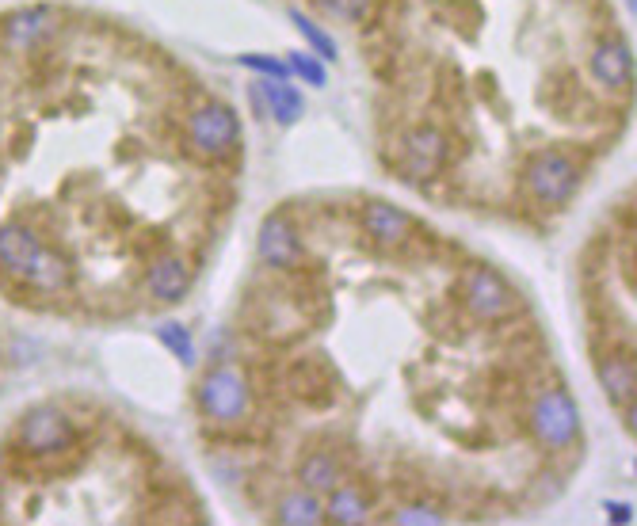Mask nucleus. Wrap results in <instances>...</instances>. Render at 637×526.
I'll use <instances>...</instances> for the list:
<instances>
[{
    "label": "nucleus",
    "instance_id": "obj_1",
    "mask_svg": "<svg viewBox=\"0 0 637 526\" xmlns=\"http://www.w3.org/2000/svg\"><path fill=\"white\" fill-rule=\"evenodd\" d=\"M84 439L81 420L62 405H35L20 416V424L12 427L4 454L23 458V462H46V458H62Z\"/></svg>",
    "mask_w": 637,
    "mask_h": 526
},
{
    "label": "nucleus",
    "instance_id": "obj_2",
    "mask_svg": "<svg viewBox=\"0 0 637 526\" xmlns=\"http://www.w3.org/2000/svg\"><path fill=\"white\" fill-rule=\"evenodd\" d=\"M588 164L565 145H542L523 164V195L542 210H561L576 199Z\"/></svg>",
    "mask_w": 637,
    "mask_h": 526
},
{
    "label": "nucleus",
    "instance_id": "obj_3",
    "mask_svg": "<svg viewBox=\"0 0 637 526\" xmlns=\"http://www.w3.org/2000/svg\"><path fill=\"white\" fill-rule=\"evenodd\" d=\"M195 405L214 427H241L252 416V382L241 366H210L195 389Z\"/></svg>",
    "mask_w": 637,
    "mask_h": 526
},
{
    "label": "nucleus",
    "instance_id": "obj_4",
    "mask_svg": "<svg viewBox=\"0 0 637 526\" xmlns=\"http://www.w3.org/2000/svg\"><path fill=\"white\" fill-rule=\"evenodd\" d=\"M458 294H462V309L481 324H504L523 313V298L515 294V286L489 263H466L458 279Z\"/></svg>",
    "mask_w": 637,
    "mask_h": 526
},
{
    "label": "nucleus",
    "instance_id": "obj_5",
    "mask_svg": "<svg viewBox=\"0 0 637 526\" xmlns=\"http://www.w3.org/2000/svg\"><path fill=\"white\" fill-rule=\"evenodd\" d=\"M527 427L542 450H554V454L569 450L580 439V412H576L569 389H561V385L538 389L527 401Z\"/></svg>",
    "mask_w": 637,
    "mask_h": 526
},
{
    "label": "nucleus",
    "instance_id": "obj_6",
    "mask_svg": "<svg viewBox=\"0 0 637 526\" xmlns=\"http://www.w3.org/2000/svg\"><path fill=\"white\" fill-rule=\"evenodd\" d=\"M237 142H241V119L229 103L206 100L195 103L184 115V145L195 157L218 161V157L233 153Z\"/></svg>",
    "mask_w": 637,
    "mask_h": 526
},
{
    "label": "nucleus",
    "instance_id": "obj_7",
    "mask_svg": "<svg viewBox=\"0 0 637 526\" xmlns=\"http://www.w3.org/2000/svg\"><path fill=\"white\" fill-rule=\"evenodd\" d=\"M451 161V138L443 126L435 122H416L412 130L401 134L397 145V168L409 183H428L435 180Z\"/></svg>",
    "mask_w": 637,
    "mask_h": 526
},
{
    "label": "nucleus",
    "instance_id": "obj_8",
    "mask_svg": "<svg viewBox=\"0 0 637 526\" xmlns=\"http://www.w3.org/2000/svg\"><path fill=\"white\" fill-rule=\"evenodd\" d=\"M65 16L58 8H20L0 20V50L4 54H35L62 35Z\"/></svg>",
    "mask_w": 637,
    "mask_h": 526
},
{
    "label": "nucleus",
    "instance_id": "obj_9",
    "mask_svg": "<svg viewBox=\"0 0 637 526\" xmlns=\"http://www.w3.org/2000/svg\"><path fill=\"white\" fill-rule=\"evenodd\" d=\"M359 229L367 233V241L378 252H405L412 237L420 233V222L386 199H363L359 203Z\"/></svg>",
    "mask_w": 637,
    "mask_h": 526
},
{
    "label": "nucleus",
    "instance_id": "obj_10",
    "mask_svg": "<svg viewBox=\"0 0 637 526\" xmlns=\"http://www.w3.org/2000/svg\"><path fill=\"white\" fill-rule=\"evenodd\" d=\"M256 248H260V260L268 263L271 271H298L306 263V241H302V229H298L290 210H275L264 218Z\"/></svg>",
    "mask_w": 637,
    "mask_h": 526
},
{
    "label": "nucleus",
    "instance_id": "obj_11",
    "mask_svg": "<svg viewBox=\"0 0 637 526\" xmlns=\"http://www.w3.org/2000/svg\"><path fill=\"white\" fill-rule=\"evenodd\" d=\"M142 290L153 305L184 302L187 290H191V267H187L184 256H176L172 248H161V252H153V256L142 263Z\"/></svg>",
    "mask_w": 637,
    "mask_h": 526
},
{
    "label": "nucleus",
    "instance_id": "obj_12",
    "mask_svg": "<svg viewBox=\"0 0 637 526\" xmlns=\"http://www.w3.org/2000/svg\"><path fill=\"white\" fill-rule=\"evenodd\" d=\"M596 378L607 393V401L622 412V420L634 435V351L607 347L603 359H596Z\"/></svg>",
    "mask_w": 637,
    "mask_h": 526
},
{
    "label": "nucleus",
    "instance_id": "obj_13",
    "mask_svg": "<svg viewBox=\"0 0 637 526\" xmlns=\"http://www.w3.org/2000/svg\"><path fill=\"white\" fill-rule=\"evenodd\" d=\"M588 69H592V77H596L603 88H611V92H626V88L634 84V54H630V46L618 39V35L599 39V46H592Z\"/></svg>",
    "mask_w": 637,
    "mask_h": 526
},
{
    "label": "nucleus",
    "instance_id": "obj_14",
    "mask_svg": "<svg viewBox=\"0 0 637 526\" xmlns=\"http://www.w3.org/2000/svg\"><path fill=\"white\" fill-rule=\"evenodd\" d=\"M344 481V462L332 446H309L306 454L298 458V485L317 492V496H329L332 488Z\"/></svg>",
    "mask_w": 637,
    "mask_h": 526
},
{
    "label": "nucleus",
    "instance_id": "obj_15",
    "mask_svg": "<svg viewBox=\"0 0 637 526\" xmlns=\"http://www.w3.org/2000/svg\"><path fill=\"white\" fill-rule=\"evenodd\" d=\"M370 519H374V511H370V496L363 485L340 481V485L329 492V500H325V523L355 526V523H370Z\"/></svg>",
    "mask_w": 637,
    "mask_h": 526
},
{
    "label": "nucleus",
    "instance_id": "obj_16",
    "mask_svg": "<svg viewBox=\"0 0 637 526\" xmlns=\"http://www.w3.org/2000/svg\"><path fill=\"white\" fill-rule=\"evenodd\" d=\"M275 523L283 526H321L325 523V500L309 488H294L275 500Z\"/></svg>",
    "mask_w": 637,
    "mask_h": 526
},
{
    "label": "nucleus",
    "instance_id": "obj_17",
    "mask_svg": "<svg viewBox=\"0 0 637 526\" xmlns=\"http://www.w3.org/2000/svg\"><path fill=\"white\" fill-rule=\"evenodd\" d=\"M256 92H260V100L268 103V111H271V119L279 122V126H294V122L302 119V111H306V100L290 88L287 81H260V84H252Z\"/></svg>",
    "mask_w": 637,
    "mask_h": 526
},
{
    "label": "nucleus",
    "instance_id": "obj_18",
    "mask_svg": "<svg viewBox=\"0 0 637 526\" xmlns=\"http://www.w3.org/2000/svg\"><path fill=\"white\" fill-rule=\"evenodd\" d=\"M386 523H447V507H432L428 500H397L393 511L382 515Z\"/></svg>",
    "mask_w": 637,
    "mask_h": 526
},
{
    "label": "nucleus",
    "instance_id": "obj_19",
    "mask_svg": "<svg viewBox=\"0 0 637 526\" xmlns=\"http://www.w3.org/2000/svg\"><path fill=\"white\" fill-rule=\"evenodd\" d=\"M157 336H161V344L172 347V355L180 359L184 366H195V340H191V332H187L180 321H165L157 328Z\"/></svg>",
    "mask_w": 637,
    "mask_h": 526
},
{
    "label": "nucleus",
    "instance_id": "obj_20",
    "mask_svg": "<svg viewBox=\"0 0 637 526\" xmlns=\"http://www.w3.org/2000/svg\"><path fill=\"white\" fill-rule=\"evenodd\" d=\"M290 23H294V27L302 31V39H306L309 46L317 50V54H325V58H329V61H336V42H332L329 35H325V31L317 27V23L309 20L306 12H290Z\"/></svg>",
    "mask_w": 637,
    "mask_h": 526
},
{
    "label": "nucleus",
    "instance_id": "obj_21",
    "mask_svg": "<svg viewBox=\"0 0 637 526\" xmlns=\"http://www.w3.org/2000/svg\"><path fill=\"white\" fill-rule=\"evenodd\" d=\"M287 65H290V77H302V81L313 84V88H325V81H329L325 65L317 58H309V54H302V50H294L287 58Z\"/></svg>",
    "mask_w": 637,
    "mask_h": 526
},
{
    "label": "nucleus",
    "instance_id": "obj_22",
    "mask_svg": "<svg viewBox=\"0 0 637 526\" xmlns=\"http://www.w3.org/2000/svg\"><path fill=\"white\" fill-rule=\"evenodd\" d=\"M241 65L245 69H256V73H264L271 81H290V65L283 58H268V54H241Z\"/></svg>",
    "mask_w": 637,
    "mask_h": 526
},
{
    "label": "nucleus",
    "instance_id": "obj_23",
    "mask_svg": "<svg viewBox=\"0 0 637 526\" xmlns=\"http://www.w3.org/2000/svg\"><path fill=\"white\" fill-rule=\"evenodd\" d=\"M317 4L340 20H367L374 12V0H317Z\"/></svg>",
    "mask_w": 637,
    "mask_h": 526
},
{
    "label": "nucleus",
    "instance_id": "obj_24",
    "mask_svg": "<svg viewBox=\"0 0 637 526\" xmlns=\"http://www.w3.org/2000/svg\"><path fill=\"white\" fill-rule=\"evenodd\" d=\"M607 515H611L615 523H630V519H634V511L626 504H607Z\"/></svg>",
    "mask_w": 637,
    "mask_h": 526
}]
</instances>
